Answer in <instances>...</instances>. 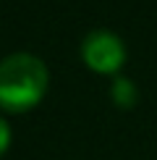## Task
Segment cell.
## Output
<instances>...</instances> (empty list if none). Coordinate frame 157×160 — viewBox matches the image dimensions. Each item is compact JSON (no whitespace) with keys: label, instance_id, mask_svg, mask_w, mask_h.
<instances>
[{"label":"cell","instance_id":"6da1fadb","mask_svg":"<svg viewBox=\"0 0 157 160\" xmlns=\"http://www.w3.org/2000/svg\"><path fill=\"white\" fill-rule=\"evenodd\" d=\"M47 66L37 55L13 52L0 61V108L11 113L29 110L47 89Z\"/></svg>","mask_w":157,"mask_h":160},{"label":"cell","instance_id":"3957f363","mask_svg":"<svg viewBox=\"0 0 157 160\" xmlns=\"http://www.w3.org/2000/svg\"><path fill=\"white\" fill-rule=\"evenodd\" d=\"M113 100L121 108H131V105L136 102V89L134 84L128 82V79H118V82L113 84Z\"/></svg>","mask_w":157,"mask_h":160},{"label":"cell","instance_id":"277c9868","mask_svg":"<svg viewBox=\"0 0 157 160\" xmlns=\"http://www.w3.org/2000/svg\"><path fill=\"white\" fill-rule=\"evenodd\" d=\"M8 142H11V129H8V123L0 118V155L8 150Z\"/></svg>","mask_w":157,"mask_h":160},{"label":"cell","instance_id":"7a4b0ae2","mask_svg":"<svg viewBox=\"0 0 157 160\" xmlns=\"http://www.w3.org/2000/svg\"><path fill=\"white\" fill-rule=\"evenodd\" d=\"M84 61H87L89 68L100 71V74H113V71L121 68L123 58H126V50H123V42L110 32H92V34L84 39Z\"/></svg>","mask_w":157,"mask_h":160}]
</instances>
